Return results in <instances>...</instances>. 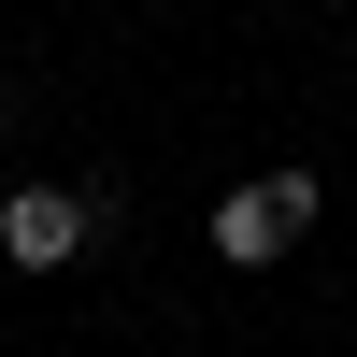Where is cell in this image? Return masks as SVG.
<instances>
[{
	"label": "cell",
	"instance_id": "6da1fadb",
	"mask_svg": "<svg viewBox=\"0 0 357 357\" xmlns=\"http://www.w3.org/2000/svg\"><path fill=\"white\" fill-rule=\"evenodd\" d=\"M314 200H329L314 172H257V186H229L215 215H200V243H215L229 272H272V257H286V243L314 229Z\"/></svg>",
	"mask_w": 357,
	"mask_h": 357
},
{
	"label": "cell",
	"instance_id": "7a4b0ae2",
	"mask_svg": "<svg viewBox=\"0 0 357 357\" xmlns=\"http://www.w3.org/2000/svg\"><path fill=\"white\" fill-rule=\"evenodd\" d=\"M86 243H100V186H15L0 200V257L15 272H72Z\"/></svg>",
	"mask_w": 357,
	"mask_h": 357
}]
</instances>
